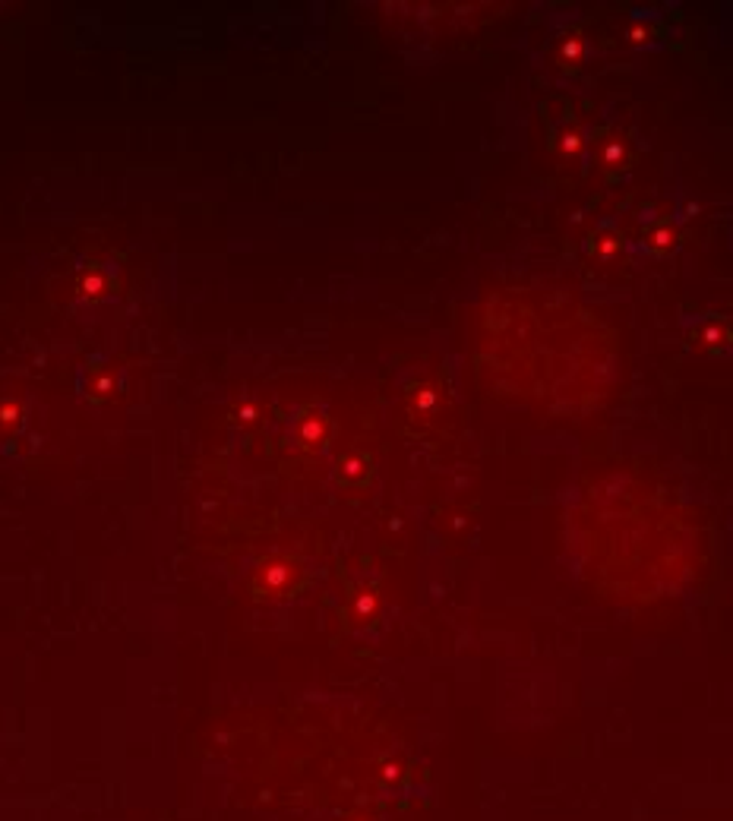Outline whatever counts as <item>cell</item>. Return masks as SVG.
<instances>
[{
  "instance_id": "obj_1",
  "label": "cell",
  "mask_w": 733,
  "mask_h": 821,
  "mask_svg": "<svg viewBox=\"0 0 733 821\" xmlns=\"http://www.w3.org/2000/svg\"><path fill=\"white\" fill-rule=\"evenodd\" d=\"M541 114L547 124V146L553 158H560L566 165L585 162L591 130L582 124V117L569 108V102H563V98H547L541 105Z\"/></svg>"
},
{
  "instance_id": "obj_2",
  "label": "cell",
  "mask_w": 733,
  "mask_h": 821,
  "mask_svg": "<svg viewBox=\"0 0 733 821\" xmlns=\"http://www.w3.org/2000/svg\"><path fill=\"white\" fill-rule=\"evenodd\" d=\"M585 165L594 171H601L604 180H623L632 168H636V143H632V133L620 127H594L588 136V152Z\"/></svg>"
},
{
  "instance_id": "obj_3",
  "label": "cell",
  "mask_w": 733,
  "mask_h": 821,
  "mask_svg": "<svg viewBox=\"0 0 733 821\" xmlns=\"http://www.w3.org/2000/svg\"><path fill=\"white\" fill-rule=\"evenodd\" d=\"M680 326H683V345L692 354L718 357L733 348V323L721 313H686Z\"/></svg>"
},
{
  "instance_id": "obj_4",
  "label": "cell",
  "mask_w": 733,
  "mask_h": 821,
  "mask_svg": "<svg viewBox=\"0 0 733 821\" xmlns=\"http://www.w3.org/2000/svg\"><path fill=\"white\" fill-rule=\"evenodd\" d=\"M683 228H686V218L680 209H645L639 244L651 256H670L683 244Z\"/></svg>"
},
{
  "instance_id": "obj_5",
  "label": "cell",
  "mask_w": 733,
  "mask_h": 821,
  "mask_svg": "<svg viewBox=\"0 0 733 821\" xmlns=\"http://www.w3.org/2000/svg\"><path fill=\"white\" fill-rule=\"evenodd\" d=\"M304 585V566L294 556H269L253 575L256 597H288Z\"/></svg>"
},
{
  "instance_id": "obj_6",
  "label": "cell",
  "mask_w": 733,
  "mask_h": 821,
  "mask_svg": "<svg viewBox=\"0 0 733 821\" xmlns=\"http://www.w3.org/2000/svg\"><path fill=\"white\" fill-rule=\"evenodd\" d=\"M335 427H332V417L323 405H304V408H297L294 414V424H291V443L307 452V455H316V452H323L329 446V439H332Z\"/></svg>"
},
{
  "instance_id": "obj_7",
  "label": "cell",
  "mask_w": 733,
  "mask_h": 821,
  "mask_svg": "<svg viewBox=\"0 0 733 821\" xmlns=\"http://www.w3.org/2000/svg\"><path fill=\"white\" fill-rule=\"evenodd\" d=\"M591 57V42L588 32L579 23H566L560 32L550 38V60L553 67H560L563 73H576L588 64Z\"/></svg>"
},
{
  "instance_id": "obj_8",
  "label": "cell",
  "mask_w": 733,
  "mask_h": 821,
  "mask_svg": "<svg viewBox=\"0 0 733 821\" xmlns=\"http://www.w3.org/2000/svg\"><path fill=\"white\" fill-rule=\"evenodd\" d=\"M585 250L594 263H617V259H623V253H626V237L620 234V228L604 222L588 234Z\"/></svg>"
},
{
  "instance_id": "obj_9",
  "label": "cell",
  "mask_w": 733,
  "mask_h": 821,
  "mask_svg": "<svg viewBox=\"0 0 733 821\" xmlns=\"http://www.w3.org/2000/svg\"><path fill=\"white\" fill-rule=\"evenodd\" d=\"M405 408L414 420H433L443 411V392L433 383H414L405 395Z\"/></svg>"
},
{
  "instance_id": "obj_10",
  "label": "cell",
  "mask_w": 733,
  "mask_h": 821,
  "mask_svg": "<svg viewBox=\"0 0 733 821\" xmlns=\"http://www.w3.org/2000/svg\"><path fill=\"white\" fill-rule=\"evenodd\" d=\"M664 35H667V29H664V19H661L658 13H648V10H642V13H632L629 26H626V38H629V45H636V48L658 45V42H664Z\"/></svg>"
},
{
  "instance_id": "obj_11",
  "label": "cell",
  "mask_w": 733,
  "mask_h": 821,
  "mask_svg": "<svg viewBox=\"0 0 733 821\" xmlns=\"http://www.w3.org/2000/svg\"><path fill=\"white\" fill-rule=\"evenodd\" d=\"M335 477H339V484H345V487H364L367 480L373 477L370 455H364V452H345L339 458V465H335Z\"/></svg>"
},
{
  "instance_id": "obj_12",
  "label": "cell",
  "mask_w": 733,
  "mask_h": 821,
  "mask_svg": "<svg viewBox=\"0 0 733 821\" xmlns=\"http://www.w3.org/2000/svg\"><path fill=\"white\" fill-rule=\"evenodd\" d=\"M83 389L89 392V398H95V402H108V398H114L117 392H121V386H117V376L111 370H105L102 364L86 367Z\"/></svg>"
},
{
  "instance_id": "obj_13",
  "label": "cell",
  "mask_w": 733,
  "mask_h": 821,
  "mask_svg": "<svg viewBox=\"0 0 733 821\" xmlns=\"http://www.w3.org/2000/svg\"><path fill=\"white\" fill-rule=\"evenodd\" d=\"M351 619L354 623H370L376 619V607H380V600H376V588H361L351 594Z\"/></svg>"
},
{
  "instance_id": "obj_14",
  "label": "cell",
  "mask_w": 733,
  "mask_h": 821,
  "mask_svg": "<svg viewBox=\"0 0 733 821\" xmlns=\"http://www.w3.org/2000/svg\"><path fill=\"white\" fill-rule=\"evenodd\" d=\"M79 291H83L86 297H105L111 291V278L105 275L102 266H95V269H89L83 278H79Z\"/></svg>"
},
{
  "instance_id": "obj_15",
  "label": "cell",
  "mask_w": 733,
  "mask_h": 821,
  "mask_svg": "<svg viewBox=\"0 0 733 821\" xmlns=\"http://www.w3.org/2000/svg\"><path fill=\"white\" fill-rule=\"evenodd\" d=\"M19 424H23V408L13 405V402L0 408V427H4V430H16Z\"/></svg>"
}]
</instances>
